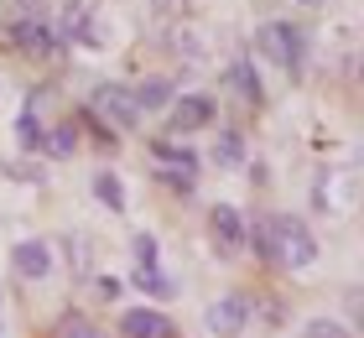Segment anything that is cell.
Masks as SVG:
<instances>
[{
    "instance_id": "cell-1",
    "label": "cell",
    "mask_w": 364,
    "mask_h": 338,
    "mask_svg": "<svg viewBox=\"0 0 364 338\" xmlns=\"http://www.w3.org/2000/svg\"><path fill=\"white\" fill-rule=\"evenodd\" d=\"M255 250L266 260L287 265V270H307L312 260H318V240H312V229L302 224V218H291V213L266 218V224L255 229Z\"/></svg>"
},
{
    "instance_id": "cell-2",
    "label": "cell",
    "mask_w": 364,
    "mask_h": 338,
    "mask_svg": "<svg viewBox=\"0 0 364 338\" xmlns=\"http://www.w3.org/2000/svg\"><path fill=\"white\" fill-rule=\"evenodd\" d=\"M255 42H260V53L271 63H281V68L302 63V26H291V21H266L255 31Z\"/></svg>"
},
{
    "instance_id": "cell-3",
    "label": "cell",
    "mask_w": 364,
    "mask_h": 338,
    "mask_svg": "<svg viewBox=\"0 0 364 338\" xmlns=\"http://www.w3.org/2000/svg\"><path fill=\"white\" fill-rule=\"evenodd\" d=\"M58 42L105 47V42H109V31H105V21L94 16V6H89V0H68V11H63V31H58Z\"/></svg>"
},
{
    "instance_id": "cell-4",
    "label": "cell",
    "mask_w": 364,
    "mask_h": 338,
    "mask_svg": "<svg viewBox=\"0 0 364 338\" xmlns=\"http://www.w3.org/2000/svg\"><path fill=\"white\" fill-rule=\"evenodd\" d=\"M89 105H94V115H105V125H120V130H130V125L141 120L136 94H130V89H120V83H99Z\"/></svg>"
},
{
    "instance_id": "cell-5",
    "label": "cell",
    "mask_w": 364,
    "mask_h": 338,
    "mask_svg": "<svg viewBox=\"0 0 364 338\" xmlns=\"http://www.w3.org/2000/svg\"><path fill=\"white\" fill-rule=\"evenodd\" d=\"M203 323H208V333L235 338V333H245V323H250V302H245L240 292H235V297H219V302L203 312Z\"/></svg>"
},
{
    "instance_id": "cell-6",
    "label": "cell",
    "mask_w": 364,
    "mask_h": 338,
    "mask_svg": "<svg viewBox=\"0 0 364 338\" xmlns=\"http://www.w3.org/2000/svg\"><path fill=\"white\" fill-rule=\"evenodd\" d=\"M208 224H213V240H219V250H224V255H240V250H245V213H240V208L219 203Z\"/></svg>"
},
{
    "instance_id": "cell-7",
    "label": "cell",
    "mask_w": 364,
    "mask_h": 338,
    "mask_svg": "<svg viewBox=\"0 0 364 338\" xmlns=\"http://www.w3.org/2000/svg\"><path fill=\"white\" fill-rule=\"evenodd\" d=\"M151 151H156L161 172H167V177L177 182V188H188V182H193V172H198V157H193V151H188V146H172V141H156Z\"/></svg>"
},
{
    "instance_id": "cell-8",
    "label": "cell",
    "mask_w": 364,
    "mask_h": 338,
    "mask_svg": "<svg viewBox=\"0 0 364 338\" xmlns=\"http://www.w3.org/2000/svg\"><path fill=\"white\" fill-rule=\"evenodd\" d=\"M213 120V99L208 94H182L172 99V130H203Z\"/></svg>"
},
{
    "instance_id": "cell-9",
    "label": "cell",
    "mask_w": 364,
    "mask_h": 338,
    "mask_svg": "<svg viewBox=\"0 0 364 338\" xmlns=\"http://www.w3.org/2000/svg\"><path fill=\"white\" fill-rule=\"evenodd\" d=\"M11 42L21 47V53H31V58H47L58 47V37H53V26H42V21H11Z\"/></svg>"
},
{
    "instance_id": "cell-10",
    "label": "cell",
    "mask_w": 364,
    "mask_h": 338,
    "mask_svg": "<svg viewBox=\"0 0 364 338\" xmlns=\"http://www.w3.org/2000/svg\"><path fill=\"white\" fill-rule=\"evenodd\" d=\"M11 260H16V276H26V281H42L47 270H53V250H47L42 240H21L11 250Z\"/></svg>"
},
{
    "instance_id": "cell-11",
    "label": "cell",
    "mask_w": 364,
    "mask_h": 338,
    "mask_svg": "<svg viewBox=\"0 0 364 338\" xmlns=\"http://www.w3.org/2000/svg\"><path fill=\"white\" fill-rule=\"evenodd\" d=\"M120 333H130V338H172L177 328H172L161 312H151V307H130V312L120 317Z\"/></svg>"
},
{
    "instance_id": "cell-12",
    "label": "cell",
    "mask_w": 364,
    "mask_h": 338,
    "mask_svg": "<svg viewBox=\"0 0 364 338\" xmlns=\"http://www.w3.org/2000/svg\"><path fill=\"white\" fill-rule=\"evenodd\" d=\"M130 94H136V105H141V110H167L172 99H177V89H172V78H161V73H151V78H141V83H136V89H130Z\"/></svg>"
},
{
    "instance_id": "cell-13",
    "label": "cell",
    "mask_w": 364,
    "mask_h": 338,
    "mask_svg": "<svg viewBox=\"0 0 364 338\" xmlns=\"http://www.w3.org/2000/svg\"><path fill=\"white\" fill-rule=\"evenodd\" d=\"M224 83H229V94H235V99H245V105H255V99H260V78H255L250 63H229Z\"/></svg>"
},
{
    "instance_id": "cell-14",
    "label": "cell",
    "mask_w": 364,
    "mask_h": 338,
    "mask_svg": "<svg viewBox=\"0 0 364 338\" xmlns=\"http://www.w3.org/2000/svg\"><path fill=\"white\" fill-rule=\"evenodd\" d=\"M213 162H219L224 172H240L245 167V141L240 135H219V141H213Z\"/></svg>"
},
{
    "instance_id": "cell-15",
    "label": "cell",
    "mask_w": 364,
    "mask_h": 338,
    "mask_svg": "<svg viewBox=\"0 0 364 338\" xmlns=\"http://www.w3.org/2000/svg\"><path fill=\"white\" fill-rule=\"evenodd\" d=\"M136 286H141V292H151V297H177L172 276H161L156 265H141V270H136Z\"/></svg>"
},
{
    "instance_id": "cell-16",
    "label": "cell",
    "mask_w": 364,
    "mask_h": 338,
    "mask_svg": "<svg viewBox=\"0 0 364 338\" xmlns=\"http://www.w3.org/2000/svg\"><path fill=\"white\" fill-rule=\"evenodd\" d=\"M94 193H99V203H105V208H114V213L125 208V188H120V177L99 172V177H94Z\"/></svg>"
},
{
    "instance_id": "cell-17",
    "label": "cell",
    "mask_w": 364,
    "mask_h": 338,
    "mask_svg": "<svg viewBox=\"0 0 364 338\" xmlns=\"http://www.w3.org/2000/svg\"><path fill=\"white\" fill-rule=\"evenodd\" d=\"M42 146L53 151V157H68V151L78 146V130L73 125H58V130H42Z\"/></svg>"
},
{
    "instance_id": "cell-18",
    "label": "cell",
    "mask_w": 364,
    "mask_h": 338,
    "mask_svg": "<svg viewBox=\"0 0 364 338\" xmlns=\"http://www.w3.org/2000/svg\"><path fill=\"white\" fill-rule=\"evenodd\" d=\"M16 135H21V146H42V125H37V110H21V130H16Z\"/></svg>"
},
{
    "instance_id": "cell-19",
    "label": "cell",
    "mask_w": 364,
    "mask_h": 338,
    "mask_svg": "<svg viewBox=\"0 0 364 338\" xmlns=\"http://www.w3.org/2000/svg\"><path fill=\"white\" fill-rule=\"evenodd\" d=\"M63 338H105V333H99L89 317H68V323H63Z\"/></svg>"
},
{
    "instance_id": "cell-20",
    "label": "cell",
    "mask_w": 364,
    "mask_h": 338,
    "mask_svg": "<svg viewBox=\"0 0 364 338\" xmlns=\"http://www.w3.org/2000/svg\"><path fill=\"white\" fill-rule=\"evenodd\" d=\"M307 338H349V333H343L338 323H328V317H312V323H307Z\"/></svg>"
},
{
    "instance_id": "cell-21",
    "label": "cell",
    "mask_w": 364,
    "mask_h": 338,
    "mask_svg": "<svg viewBox=\"0 0 364 338\" xmlns=\"http://www.w3.org/2000/svg\"><path fill=\"white\" fill-rule=\"evenodd\" d=\"M136 260L141 265H156V240H151V234H136Z\"/></svg>"
},
{
    "instance_id": "cell-22",
    "label": "cell",
    "mask_w": 364,
    "mask_h": 338,
    "mask_svg": "<svg viewBox=\"0 0 364 338\" xmlns=\"http://www.w3.org/2000/svg\"><path fill=\"white\" fill-rule=\"evenodd\" d=\"M73 265L89 270V245H84V240H73Z\"/></svg>"
},
{
    "instance_id": "cell-23",
    "label": "cell",
    "mask_w": 364,
    "mask_h": 338,
    "mask_svg": "<svg viewBox=\"0 0 364 338\" xmlns=\"http://www.w3.org/2000/svg\"><path fill=\"white\" fill-rule=\"evenodd\" d=\"M307 6H318V0H307Z\"/></svg>"
}]
</instances>
